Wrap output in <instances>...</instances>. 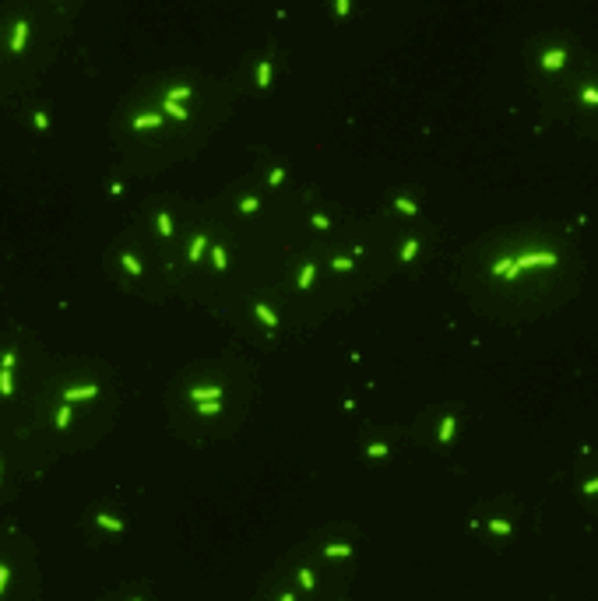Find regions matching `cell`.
I'll list each match as a JSON object with an SVG mask.
<instances>
[{
  "label": "cell",
  "instance_id": "obj_1",
  "mask_svg": "<svg viewBox=\"0 0 598 601\" xmlns=\"http://www.w3.org/2000/svg\"><path fill=\"white\" fill-rule=\"evenodd\" d=\"M518 257H503L493 264V278H503V282H518Z\"/></svg>",
  "mask_w": 598,
  "mask_h": 601
},
{
  "label": "cell",
  "instance_id": "obj_2",
  "mask_svg": "<svg viewBox=\"0 0 598 601\" xmlns=\"http://www.w3.org/2000/svg\"><path fill=\"white\" fill-rule=\"evenodd\" d=\"M95 394H99L95 383H88V387H67V390H64V404H71V401H92Z\"/></svg>",
  "mask_w": 598,
  "mask_h": 601
},
{
  "label": "cell",
  "instance_id": "obj_3",
  "mask_svg": "<svg viewBox=\"0 0 598 601\" xmlns=\"http://www.w3.org/2000/svg\"><path fill=\"white\" fill-rule=\"evenodd\" d=\"M535 264H556V253H521L518 257V271L535 267Z\"/></svg>",
  "mask_w": 598,
  "mask_h": 601
},
{
  "label": "cell",
  "instance_id": "obj_4",
  "mask_svg": "<svg viewBox=\"0 0 598 601\" xmlns=\"http://www.w3.org/2000/svg\"><path fill=\"white\" fill-rule=\"evenodd\" d=\"M25 39H28V21H14V32H11V53H21V50H25Z\"/></svg>",
  "mask_w": 598,
  "mask_h": 601
},
{
  "label": "cell",
  "instance_id": "obj_5",
  "mask_svg": "<svg viewBox=\"0 0 598 601\" xmlns=\"http://www.w3.org/2000/svg\"><path fill=\"white\" fill-rule=\"evenodd\" d=\"M567 64V50H545L542 53V67L545 71H556V67H563Z\"/></svg>",
  "mask_w": 598,
  "mask_h": 601
},
{
  "label": "cell",
  "instance_id": "obj_6",
  "mask_svg": "<svg viewBox=\"0 0 598 601\" xmlns=\"http://www.w3.org/2000/svg\"><path fill=\"white\" fill-rule=\"evenodd\" d=\"M190 397H194L197 404H204V401H219V397H222V387H194V390H190Z\"/></svg>",
  "mask_w": 598,
  "mask_h": 601
},
{
  "label": "cell",
  "instance_id": "obj_7",
  "mask_svg": "<svg viewBox=\"0 0 598 601\" xmlns=\"http://www.w3.org/2000/svg\"><path fill=\"white\" fill-rule=\"evenodd\" d=\"M204 250H208V239H204V236H194V243H190V253H187V260H190V264H197V260L204 257Z\"/></svg>",
  "mask_w": 598,
  "mask_h": 601
},
{
  "label": "cell",
  "instance_id": "obj_8",
  "mask_svg": "<svg viewBox=\"0 0 598 601\" xmlns=\"http://www.w3.org/2000/svg\"><path fill=\"white\" fill-rule=\"evenodd\" d=\"M162 123V113H145V116H134V127L138 130H151V127H158Z\"/></svg>",
  "mask_w": 598,
  "mask_h": 601
},
{
  "label": "cell",
  "instance_id": "obj_9",
  "mask_svg": "<svg viewBox=\"0 0 598 601\" xmlns=\"http://www.w3.org/2000/svg\"><path fill=\"white\" fill-rule=\"evenodd\" d=\"M162 109H165V113H169L173 120H190V113H187V109H183L180 102H169V99H165V102H162Z\"/></svg>",
  "mask_w": 598,
  "mask_h": 601
},
{
  "label": "cell",
  "instance_id": "obj_10",
  "mask_svg": "<svg viewBox=\"0 0 598 601\" xmlns=\"http://www.w3.org/2000/svg\"><path fill=\"white\" fill-rule=\"evenodd\" d=\"M324 556H327V559H349V556H352V545H327Z\"/></svg>",
  "mask_w": 598,
  "mask_h": 601
},
{
  "label": "cell",
  "instance_id": "obj_11",
  "mask_svg": "<svg viewBox=\"0 0 598 601\" xmlns=\"http://www.w3.org/2000/svg\"><path fill=\"white\" fill-rule=\"evenodd\" d=\"M120 264H123V267H127V271H131V274H134V278H138V274H141V260H138V257H134V253H120Z\"/></svg>",
  "mask_w": 598,
  "mask_h": 601
},
{
  "label": "cell",
  "instance_id": "obj_12",
  "mask_svg": "<svg viewBox=\"0 0 598 601\" xmlns=\"http://www.w3.org/2000/svg\"><path fill=\"white\" fill-rule=\"evenodd\" d=\"M253 313H257L268 327H275V323H278V316H275V313H271V306H264V302H257V306H253Z\"/></svg>",
  "mask_w": 598,
  "mask_h": 601
},
{
  "label": "cell",
  "instance_id": "obj_13",
  "mask_svg": "<svg viewBox=\"0 0 598 601\" xmlns=\"http://www.w3.org/2000/svg\"><path fill=\"white\" fill-rule=\"evenodd\" d=\"M155 228H158V236H173V218H169L165 211H158V218H155Z\"/></svg>",
  "mask_w": 598,
  "mask_h": 601
},
{
  "label": "cell",
  "instance_id": "obj_14",
  "mask_svg": "<svg viewBox=\"0 0 598 601\" xmlns=\"http://www.w3.org/2000/svg\"><path fill=\"white\" fill-rule=\"evenodd\" d=\"M313 278H317V267H313V264H306V267L299 271V289H310V285H313Z\"/></svg>",
  "mask_w": 598,
  "mask_h": 601
},
{
  "label": "cell",
  "instance_id": "obj_15",
  "mask_svg": "<svg viewBox=\"0 0 598 601\" xmlns=\"http://www.w3.org/2000/svg\"><path fill=\"white\" fill-rule=\"evenodd\" d=\"M71 415H74L71 404H60V408H57V429H67V426H71Z\"/></svg>",
  "mask_w": 598,
  "mask_h": 601
},
{
  "label": "cell",
  "instance_id": "obj_16",
  "mask_svg": "<svg viewBox=\"0 0 598 601\" xmlns=\"http://www.w3.org/2000/svg\"><path fill=\"white\" fill-rule=\"evenodd\" d=\"M0 394L11 397L14 394V380H11V369H0Z\"/></svg>",
  "mask_w": 598,
  "mask_h": 601
},
{
  "label": "cell",
  "instance_id": "obj_17",
  "mask_svg": "<svg viewBox=\"0 0 598 601\" xmlns=\"http://www.w3.org/2000/svg\"><path fill=\"white\" fill-rule=\"evenodd\" d=\"M99 524L106 527V531H113V534H120V531H123V524H120L116 517H109V514H99Z\"/></svg>",
  "mask_w": 598,
  "mask_h": 601
},
{
  "label": "cell",
  "instance_id": "obj_18",
  "mask_svg": "<svg viewBox=\"0 0 598 601\" xmlns=\"http://www.w3.org/2000/svg\"><path fill=\"white\" fill-rule=\"evenodd\" d=\"M211 264H215L219 271H225V264H229V257H225V250H222V246H211Z\"/></svg>",
  "mask_w": 598,
  "mask_h": 601
},
{
  "label": "cell",
  "instance_id": "obj_19",
  "mask_svg": "<svg viewBox=\"0 0 598 601\" xmlns=\"http://www.w3.org/2000/svg\"><path fill=\"white\" fill-rule=\"evenodd\" d=\"M450 436H454V419L447 415V419L440 422V443H450Z\"/></svg>",
  "mask_w": 598,
  "mask_h": 601
},
{
  "label": "cell",
  "instance_id": "obj_20",
  "mask_svg": "<svg viewBox=\"0 0 598 601\" xmlns=\"http://www.w3.org/2000/svg\"><path fill=\"white\" fill-rule=\"evenodd\" d=\"M268 81H271V64L264 60V64L257 67V84H261V88H268Z\"/></svg>",
  "mask_w": 598,
  "mask_h": 601
},
{
  "label": "cell",
  "instance_id": "obj_21",
  "mask_svg": "<svg viewBox=\"0 0 598 601\" xmlns=\"http://www.w3.org/2000/svg\"><path fill=\"white\" fill-rule=\"evenodd\" d=\"M415 250H419V239H408V243L401 246V253H398V257H401V260H412V257H415Z\"/></svg>",
  "mask_w": 598,
  "mask_h": 601
},
{
  "label": "cell",
  "instance_id": "obj_22",
  "mask_svg": "<svg viewBox=\"0 0 598 601\" xmlns=\"http://www.w3.org/2000/svg\"><path fill=\"white\" fill-rule=\"evenodd\" d=\"M387 453H391L387 443H370V447H366V457H387Z\"/></svg>",
  "mask_w": 598,
  "mask_h": 601
},
{
  "label": "cell",
  "instance_id": "obj_23",
  "mask_svg": "<svg viewBox=\"0 0 598 601\" xmlns=\"http://www.w3.org/2000/svg\"><path fill=\"white\" fill-rule=\"evenodd\" d=\"M394 208H398V211H405V215H415V204H412L408 197H394Z\"/></svg>",
  "mask_w": 598,
  "mask_h": 601
},
{
  "label": "cell",
  "instance_id": "obj_24",
  "mask_svg": "<svg viewBox=\"0 0 598 601\" xmlns=\"http://www.w3.org/2000/svg\"><path fill=\"white\" fill-rule=\"evenodd\" d=\"M169 102H180V99H190V88H169V95H165Z\"/></svg>",
  "mask_w": 598,
  "mask_h": 601
},
{
  "label": "cell",
  "instance_id": "obj_25",
  "mask_svg": "<svg viewBox=\"0 0 598 601\" xmlns=\"http://www.w3.org/2000/svg\"><path fill=\"white\" fill-rule=\"evenodd\" d=\"M581 99L588 102V106H598V88H581Z\"/></svg>",
  "mask_w": 598,
  "mask_h": 601
},
{
  "label": "cell",
  "instance_id": "obj_26",
  "mask_svg": "<svg viewBox=\"0 0 598 601\" xmlns=\"http://www.w3.org/2000/svg\"><path fill=\"white\" fill-rule=\"evenodd\" d=\"M489 531L493 534H510V524L507 521H489Z\"/></svg>",
  "mask_w": 598,
  "mask_h": 601
},
{
  "label": "cell",
  "instance_id": "obj_27",
  "mask_svg": "<svg viewBox=\"0 0 598 601\" xmlns=\"http://www.w3.org/2000/svg\"><path fill=\"white\" fill-rule=\"evenodd\" d=\"M331 267H334V271H349V267H352V257H334Z\"/></svg>",
  "mask_w": 598,
  "mask_h": 601
},
{
  "label": "cell",
  "instance_id": "obj_28",
  "mask_svg": "<svg viewBox=\"0 0 598 601\" xmlns=\"http://www.w3.org/2000/svg\"><path fill=\"white\" fill-rule=\"evenodd\" d=\"M219 408H222L219 401H204V404H197V411H201V415H215Z\"/></svg>",
  "mask_w": 598,
  "mask_h": 601
},
{
  "label": "cell",
  "instance_id": "obj_29",
  "mask_svg": "<svg viewBox=\"0 0 598 601\" xmlns=\"http://www.w3.org/2000/svg\"><path fill=\"white\" fill-rule=\"evenodd\" d=\"M299 584H303L306 591H313V584H317V580H313V573H310V570H299Z\"/></svg>",
  "mask_w": 598,
  "mask_h": 601
},
{
  "label": "cell",
  "instance_id": "obj_30",
  "mask_svg": "<svg viewBox=\"0 0 598 601\" xmlns=\"http://www.w3.org/2000/svg\"><path fill=\"white\" fill-rule=\"evenodd\" d=\"M239 211H246V215L257 211V197H243V201H239Z\"/></svg>",
  "mask_w": 598,
  "mask_h": 601
},
{
  "label": "cell",
  "instance_id": "obj_31",
  "mask_svg": "<svg viewBox=\"0 0 598 601\" xmlns=\"http://www.w3.org/2000/svg\"><path fill=\"white\" fill-rule=\"evenodd\" d=\"M7 577H11V566L0 563V594H4V587H7Z\"/></svg>",
  "mask_w": 598,
  "mask_h": 601
},
{
  "label": "cell",
  "instance_id": "obj_32",
  "mask_svg": "<svg viewBox=\"0 0 598 601\" xmlns=\"http://www.w3.org/2000/svg\"><path fill=\"white\" fill-rule=\"evenodd\" d=\"M349 11H352L349 0H338V4H334V14H349Z\"/></svg>",
  "mask_w": 598,
  "mask_h": 601
},
{
  "label": "cell",
  "instance_id": "obj_33",
  "mask_svg": "<svg viewBox=\"0 0 598 601\" xmlns=\"http://www.w3.org/2000/svg\"><path fill=\"white\" fill-rule=\"evenodd\" d=\"M32 120H35V127H39V130H46V127H50V120H46V113H35Z\"/></svg>",
  "mask_w": 598,
  "mask_h": 601
},
{
  "label": "cell",
  "instance_id": "obj_34",
  "mask_svg": "<svg viewBox=\"0 0 598 601\" xmlns=\"http://www.w3.org/2000/svg\"><path fill=\"white\" fill-rule=\"evenodd\" d=\"M268 179H271V183H275V187H278V183H282V179H285V172H282V169H271V176H268Z\"/></svg>",
  "mask_w": 598,
  "mask_h": 601
},
{
  "label": "cell",
  "instance_id": "obj_35",
  "mask_svg": "<svg viewBox=\"0 0 598 601\" xmlns=\"http://www.w3.org/2000/svg\"><path fill=\"white\" fill-rule=\"evenodd\" d=\"M310 222H313V228H327V218H324V215H313Z\"/></svg>",
  "mask_w": 598,
  "mask_h": 601
},
{
  "label": "cell",
  "instance_id": "obj_36",
  "mask_svg": "<svg viewBox=\"0 0 598 601\" xmlns=\"http://www.w3.org/2000/svg\"><path fill=\"white\" fill-rule=\"evenodd\" d=\"M584 492H598V478H591V482L584 485Z\"/></svg>",
  "mask_w": 598,
  "mask_h": 601
},
{
  "label": "cell",
  "instance_id": "obj_37",
  "mask_svg": "<svg viewBox=\"0 0 598 601\" xmlns=\"http://www.w3.org/2000/svg\"><path fill=\"white\" fill-rule=\"evenodd\" d=\"M282 601H296V594H292V591H285V594H282Z\"/></svg>",
  "mask_w": 598,
  "mask_h": 601
},
{
  "label": "cell",
  "instance_id": "obj_38",
  "mask_svg": "<svg viewBox=\"0 0 598 601\" xmlns=\"http://www.w3.org/2000/svg\"><path fill=\"white\" fill-rule=\"evenodd\" d=\"M134 601H141V598H134Z\"/></svg>",
  "mask_w": 598,
  "mask_h": 601
}]
</instances>
